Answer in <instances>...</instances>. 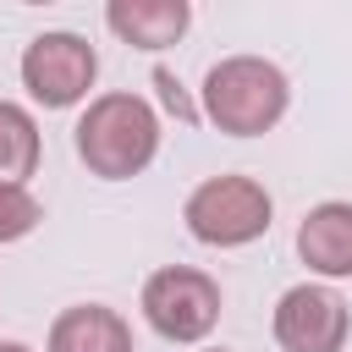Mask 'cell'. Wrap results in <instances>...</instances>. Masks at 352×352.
Instances as JSON below:
<instances>
[{
	"mask_svg": "<svg viewBox=\"0 0 352 352\" xmlns=\"http://www.w3.org/2000/svg\"><path fill=\"white\" fill-rule=\"evenodd\" d=\"M204 121L226 138H264L292 110V77L264 55H226L204 72Z\"/></svg>",
	"mask_w": 352,
	"mask_h": 352,
	"instance_id": "2",
	"label": "cell"
},
{
	"mask_svg": "<svg viewBox=\"0 0 352 352\" xmlns=\"http://www.w3.org/2000/svg\"><path fill=\"white\" fill-rule=\"evenodd\" d=\"M38 154H44V143H38L33 110L16 99H0V182L28 187V176L38 170Z\"/></svg>",
	"mask_w": 352,
	"mask_h": 352,
	"instance_id": "10",
	"label": "cell"
},
{
	"mask_svg": "<svg viewBox=\"0 0 352 352\" xmlns=\"http://www.w3.org/2000/svg\"><path fill=\"white\" fill-rule=\"evenodd\" d=\"M44 352H132V324L104 302H72L50 319Z\"/></svg>",
	"mask_w": 352,
	"mask_h": 352,
	"instance_id": "9",
	"label": "cell"
},
{
	"mask_svg": "<svg viewBox=\"0 0 352 352\" xmlns=\"http://www.w3.org/2000/svg\"><path fill=\"white\" fill-rule=\"evenodd\" d=\"M192 22V6L187 0H110L104 6V28L132 44V50H170Z\"/></svg>",
	"mask_w": 352,
	"mask_h": 352,
	"instance_id": "8",
	"label": "cell"
},
{
	"mask_svg": "<svg viewBox=\"0 0 352 352\" xmlns=\"http://www.w3.org/2000/svg\"><path fill=\"white\" fill-rule=\"evenodd\" d=\"M138 308H143V319H148V330H154L160 341L198 346V341L214 336L226 297H220V280H214V275H204V270H192V264H160V270L143 280Z\"/></svg>",
	"mask_w": 352,
	"mask_h": 352,
	"instance_id": "4",
	"label": "cell"
},
{
	"mask_svg": "<svg viewBox=\"0 0 352 352\" xmlns=\"http://www.w3.org/2000/svg\"><path fill=\"white\" fill-rule=\"evenodd\" d=\"M38 220H44V204L33 198V187H6L0 182V248L33 236Z\"/></svg>",
	"mask_w": 352,
	"mask_h": 352,
	"instance_id": "11",
	"label": "cell"
},
{
	"mask_svg": "<svg viewBox=\"0 0 352 352\" xmlns=\"http://www.w3.org/2000/svg\"><path fill=\"white\" fill-rule=\"evenodd\" d=\"M0 352H33L28 341H0Z\"/></svg>",
	"mask_w": 352,
	"mask_h": 352,
	"instance_id": "12",
	"label": "cell"
},
{
	"mask_svg": "<svg viewBox=\"0 0 352 352\" xmlns=\"http://www.w3.org/2000/svg\"><path fill=\"white\" fill-rule=\"evenodd\" d=\"M160 116L143 94H94L88 110L77 116L72 126V143H77V160L88 165V176L99 182H132L154 165L160 154Z\"/></svg>",
	"mask_w": 352,
	"mask_h": 352,
	"instance_id": "1",
	"label": "cell"
},
{
	"mask_svg": "<svg viewBox=\"0 0 352 352\" xmlns=\"http://www.w3.org/2000/svg\"><path fill=\"white\" fill-rule=\"evenodd\" d=\"M182 220H187L192 242H204V248H248V242H258L270 231L275 198H270L264 182L226 170V176H204L187 192Z\"/></svg>",
	"mask_w": 352,
	"mask_h": 352,
	"instance_id": "3",
	"label": "cell"
},
{
	"mask_svg": "<svg viewBox=\"0 0 352 352\" xmlns=\"http://www.w3.org/2000/svg\"><path fill=\"white\" fill-rule=\"evenodd\" d=\"M16 72H22V88H28L33 104H44V110H72V104L88 99L94 77H99V55H94V44H88L82 33L50 28V33L28 38Z\"/></svg>",
	"mask_w": 352,
	"mask_h": 352,
	"instance_id": "5",
	"label": "cell"
},
{
	"mask_svg": "<svg viewBox=\"0 0 352 352\" xmlns=\"http://www.w3.org/2000/svg\"><path fill=\"white\" fill-rule=\"evenodd\" d=\"M297 258L319 280H352V198H324L302 214Z\"/></svg>",
	"mask_w": 352,
	"mask_h": 352,
	"instance_id": "7",
	"label": "cell"
},
{
	"mask_svg": "<svg viewBox=\"0 0 352 352\" xmlns=\"http://www.w3.org/2000/svg\"><path fill=\"white\" fill-rule=\"evenodd\" d=\"M204 352H226V346H204Z\"/></svg>",
	"mask_w": 352,
	"mask_h": 352,
	"instance_id": "13",
	"label": "cell"
},
{
	"mask_svg": "<svg viewBox=\"0 0 352 352\" xmlns=\"http://www.w3.org/2000/svg\"><path fill=\"white\" fill-rule=\"evenodd\" d=\"M270 330H275L280 352H341L346 330H352V308L336 286L302 280V286L280 292V302L270 314Z\"/></svg>",
	"mask_w": 352,
	"mask_h": 352,
	"instance_id": "6",
	"label": "cell"
}]
</instances>
